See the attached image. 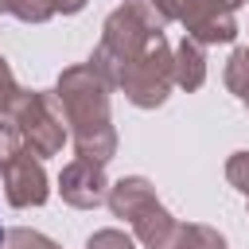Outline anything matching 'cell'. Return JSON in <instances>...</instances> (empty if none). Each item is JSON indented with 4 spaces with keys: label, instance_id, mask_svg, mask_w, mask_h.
Instances as JSON below:
<instances>
[{
    "label": "cell",
    "instance_id": "7",
    "mask_svg": "<svg viewBox=\"0 0 249 249\" xmlns=\"http://www.w3.org/2000/svg\"><path fill=\"white\" fill-rule=\"evenodd\" d=\"M128 226H132V237H136L140 249H171V237H175V230H179V218L156 198V202L144 206Z\"/></svg>",
    "mask_w": 249,
    "mask_h": 249
},
{
    "label": "cell",
    "instance_id": "16",
    "mask_svg": "<svg viewBox=\"0 0 249 249\" xmlns=\"http://www.w3.org/2000/svg\"><path fill=\"white\" fill-rule=\"evenodd\" d=\"M4 249H62L58 241H51L47 233L39 230H27V226H16L4 233Z\"/></svg>",
    "mask_w": 249,
    "mask_h": 249
},
{
    "label": "cell",
    "instance_id": "9",
    "mask_svg": "<svg viewBox=\"0 0 249 249\" xmlns=\"http://www.w3.org/2000/svg\"><path fill=\"white\" fill-rule=\"evenodd\" d=\"M156 202V187L144 179V175H121L117 183H109V198H105V206L113 210V218H124V222H132L144 206H152Z\"/></svg>",
    "mask_w": 249,
    "mask_h": 249
},
{
    "label": "cell",
    "instance_id": "6",
    "mask_svg": "<svg viewBox=\"0 0 249 249\" xmlns=\"http://www.w3.org/2000/svg\"><path fill=\"white\" fill-rule=\"evenodd\" d=\"M4 198L16 206V210H31V206H43L51 198V179H47V167L39 156L31 152H19L4 171Z\"/></svg>",
    "mask_w": 249,
    "mask_h": 249
},
{
    "label": "cell",
    "instance_id": "8",
    "mask_svg": "<svg viewBox=\"0 0 249 249\" xmlns=\"http://www.w3.org/2000/svg\"><path fill=\"white\" fill-rule=\"evenodd\" d=\"M187 27V39H195V43H202V47H218V43H233L237 39V19H233V12H226L222 4H206L195 19H187L183 23Z\"/></svg>",
    "mask_w": 249,
    "mask_h": 249
},
{
    "label": "cell",
    "instance_id": "1",
    "mask_svg": "<svg viewBox=\"0 0 249 249\" xmlns=\"http://www.w3.org/2000/svg\"><path fill=\"white\" fill-rule=\"evenodd\" d=\"M54 93L66 109V124H70V144L78 156L109 163L117 156V128L109 117V78L93 66V62H74L58 74Z\"/></svg>",
    "mask_w": 249,
    "mask_h": 249
},
{
    "label": "cell",
    "instance_id": "5",
    "mask_svg": "<svg viewBox=\"0 0 249 249\" xmlns=\"http://www.w3.org/2000/svg\"><path fill=\"white\" fill-rule=\"evenodd\" d=\"M58 195H62V202L74 206V210H97V206L109 198L105 163L86 160V156H74V160L58 171Z\"/></svg>",
    "mask_w": 249,
    "mask_h": 249
},
{
    "label": "cell",
    "instance_id": "19",
    "mask_svg": "<svg viewBox=\"0 0 249 249\" xmlns=\"http://www.w3.org/2000/svg\"><path fill=\"white\" fill-rule=\"evenodd\" d=\"M19 82H16V74H12V66H8V58L0 54V113H12V105L19 101Z\"/></svg>",
    "mask_w": 249,
    "mask_h": 249
},
{
    "label": "cell",
    "instance_id": "14",
    "mask_svg": "<svg viewBox=\"0 0 249 249\" xmlns=\"http://www.w3.org/2000/svg\"><path fill=\"white\" fill-rule=\"evenodd\" d=\"M160 16H163V23H187V19H195L210 0H148Z\"/></svg>",
    "mask_w": 249,
    "mask_h": 249
},
{
    "label": "cell",
    "instance_id": "23",
    "mask_svg": "<svg viewBox=\"0 0 249 249\" xmlns=\"http://www.w3.org/2000/svg\"><path fill=\"white\" fill-rule=\"evenodd\" d=\"M245 210H249V198H245Z\"/></svg>",
    "mask_w": 249,
    "mask_h": 249
},
{
    "label": "cell",
    "instance_id": "10",
    "mask_svg": "<svg viewBox=\"0 0 249 249\" xmlns=\"http://www.w3.org/2000/svg\"><path fill=\"white\" fill-rule=\"evenodd\" d=\"M202 82H206V47L195 39H183L175 47V86L195 93L202 89Z\"/></svg>",
    "mask_w": 249,
    "mask_h": 249
},
{
    "label": "cell",
    "instance_id": "17",
    "mask_svg": "<svg viewBox=\"0 0 249 249\" xmlns=\"http://www.w3.org/2000/svg\"><path fill=\"white\" fill-rule=\"evenodd\" d=\"M86 249H136V237H128L124 230L109 226V230H93L89 241H86Z\"/></svg>",
    "mask_w": 249,
    "mask_h": 249
},
{
    "label": "cell",
    "instance_id": "12",
    "mask_svg": "<svg viewBox=\"0 0 249 249\" xmlns=\"http://www.w3.org/2000/svg\"><path fill=\"white\" fill-rule=\"evenodd\" d=\"M226 89L249 109V47H237L233 54H230V62H226Z\"/></svg>",
    "mask_w": 249,
    "mask_h": 249
},
{
    "label": "cell",
    "instance_id": "11",
    "mask_svg": "<svg viewBox=\"0 0 249 249\" xmlns=\"http://www.w3.org/2000/svg\"><path fill=\"white\" fill-rule=\"evenodd\" d=\"M171 249H226V237L206 222H179Z\"/></svg>",
    "mask_w": 249,
    "mask_h": 249
},
{
    "label": "cell",
    "instance_id": "20",
    "mask_svg": "<svg viewBox=\"0 0 249 249\" xmlns=\"http://www.w3.org/2000/svg\"><path fill=\"white\" fill-rule=\"evenodd\" d=\"M51 4H54V16H58V12H62V16H78L89 0H51Z\"/></svg>",
    "mask_w": 249,
    "mask_h": 249
},
{
    "label": "cell",
    "instance_id": "13",
    "mask_svg": "<svg viewBox=\"0 0 249 249\" xmlns=\"http://www.w3.org/2000/svg\"><path fill=\"white\" fill-rule=\"evenodd\" d=\"M0 16H12L19 23H47L54 16L51 0H0Z\"/></svg>",
    "mask_w": 249,
    "mask_h": 249
},
{
    "label": "cell",
    "instance_id": "21",
    "mask_svg": "<svg viewBox=\"0 0 249 249\" xmlns=\"http://www.w3.org/2000/svg\"><path fill=\"white\" fill-rule=\"evenodd\" d=\"M214 4H222V8H226V12H237V8H245V4H249V0H214Z\"/></svg>",
    "mask_w": 249,
    "mask_h": 249
},
{
    "label": "cell",
    "instance_id": "18",
    "mask_svg": "<svg viewBox=\"0 0 249 249\" xmlns=\"http://www.w3.org/2000/svg\"><path fill=\"white\" fill-rule=\"evenodd\" d=\"M226 179H230L233 191H241V195L249 198V148H245V152H233V156L226 160Z\"/></svg>",
    "mask_w": 249,
    "mask_h": 249
},
{
    "label": "cell",
    "instance_id": "22",
    "mask_svg": "<svg viewBox=\"0 0 249 249\" xmlns=\"http://www.w3.org/2000/svg\"><path fill=\"white\" fill-rule=\"evenodd\" d=\"M4 233H8V230H4V226H0V249H4Z\"/></svg>",
    "mask_w": 249,
    "mask_h": 249
},
{
    "label": "cell",
    "instance_id": "2",
    "mask_svg": "<svg viewBox=\"0 0 249 249\" xmlns=\"http://www.w3.org/2000/svg\"><path fill=\"white\" fill-rule=\"evenodd\" d=\"M163 35V16L148 4V0H124L121 8H113L101 23V39L89 54V62L109 78V86L117 89L124 66L156 39Z\"/></svg>",
    "mask_w": 249,
    "mask_h": 249
},
{
    "label": "cell",
    "instance_id": "15",
    "mask_svg": "<svg viewBox=\"0 0 249 249\" xmlns=\"http://www.w3.org/2000/svg\"><path fill=\"white\" fill-rule=\"evenodd\" d=\"M19 152H27V148H23V132H19V124H16L8 113H0V171H4Z\"/></svg>",
    "mask_w": 249,
    "mask_h": 249
},
{
    "label": "cell",
    "instance_id": "4",
    "mask_svg": "<svg viewBox=\"0 0 249 249\" xmlns=\"http://www.w3.org/2000/svg\"><path fill=\"white\" fill-rule=\"evenodd\" d=\"M117 89L128 97V105L136 109H160L167 101V93L175 89V51L167 43V35H156L121 74Z\"/></svg>",
    "mask_w": 249,
    "mask_h": 249
},
{
    "label": "cell",
    "instance_id": "3",
    "mask_svg": "<svg viewBox=\"0 0 249 249\" xmlns=\"http://www.w3.org/2000/svg\"><path fill=\"white\" fill-rule=\"evenodd\" d=\"M19 132H23V148L39 160L58 156L70 144V124H66V109L58 101L54 89H23L19 101L8 113Z\"/></svg>",
    "mask_w": 249,
    "mask_h": 249
}]
</instances>
